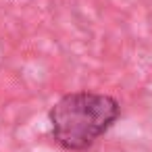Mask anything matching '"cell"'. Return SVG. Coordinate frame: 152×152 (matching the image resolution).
Masks as SVG:
<instances>
[{
  "mask_svg": "<svg viewBox=\"0 0 152 152\" xmlns=\"http://www.w3.org/2000/svg\"><path fill=\"white\" fill-rule=\"evenodd\" d=\"M121 104L117 98L100 92H71L58 98L50 113L52 140L69 152L92 148L119 119Z\"/></svg>",
  "mask_w": 152,
  "mask_h": 152,
  "instance_id": "obj_1",
  "label": "cell"
}]
</instances>
